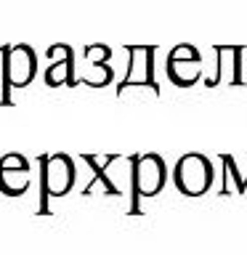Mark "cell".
<instances>
[{
    "instance_id": "277c9868",
    "label": "cell",
    "mask_w": 247,
    "mask_h": 255,
    "mask_svg": "<svg viewBox=\"0 0 247 255\" xmlns=\"http://www.w3.org/2000/svg\"><path fill=\"white\" fill-rule=\"evenodd\" d=\"M213 181V170H210V162L199 154H186L178 159L175 165V186H178L183 194L189 197H197L207 191Z\"/></svg>"
},
{
    "instance_id": "7a4b0ae2",
    "label": "cell",
    "mask_w": 247,
    "mask_h": 255,
    "mask_svg": "<svg viewBox=\"0 0 247 255\" xmlns=\"http://www.w3.org/2000/svg\"><path fill=\"white\" fill-rule=\"evenodd\" d=\"M125 53H127V75L123 77L117 93L123 96L125 91H130V88H149V91L159 93V83H157V75H154L157 48L154 45H127Z\"/></svg>"
},
{
    "instance_id": "5b68a950",
    "label": "cell",
    "mask_w": 247,
    "mask_h": 255,
    "mask_svg": "<svg viewBox=\"0 0 247 255\" xmlns=\"http://www.w3.org/2000/svg\"><path fill=\"white\" fill-rule=\"evenodd\" d=\"M167 77L181 88L194 85L202 77V53L189 43L173 48L167 56Z\"/></svg>"
},
{
    "instance_id": "ba28073f",
    "label": "cell",
    "mask_w": 247,
    "mask_h": 255,
    "mask_svg": "<svg viewBox=\"0 0 247 255\" xmlns=\"http://www.w3.org/2000/svg\"><path fill=\"white\" fill-rule=\"evenodd\" d=\"M29 181H32V170H29V162L21 154H11V157L0 159V189L5 194H13V197L21 194L29 186Z\"/></svg>"
},
{
    "instance_id": "3957f363",
    "label": "cell",
    "mask_w": 247,
    "mask_h": 255,
    "mask_svg": "<svg viewBox=\"0 0 247 255\" xmlns=\"http://www.w3.org/2000/svg\"><path fill=\"white\" fill-rule=\"evenodd\" d=\"M43 167V207L45 213V199L48 197H61L67 189L75 183V162L67 154H53V157H40Z\"/></svg>"
},
{
    "instance_id": "9c48e42d",
    "label": "cell",
    "mask_w": 247,
    "mask_h": 255,
    "mask_svg": "<svg viewBox=\"0 0 247 255\" xmlns=\"http://www.w3.org/2000/svg\"><path fill=\"white\" fill-rule=\"evenodd\" d=\"M83 159H85L88 165H91V170H93V175H96V178H99V181L104 183V189H107V194H112V191H117V186L112 183V178L107 175V167H109V165L117 159V154H115V157H112V154H109V157H91V154H83Z\"/></svg>"
},
{
    "instance_id": "8992f818",
    "label": "cell",
    "mask_w": 247,
    "mask_h": 255,
    "mask_svg": "<svg viewBox=\"0 0 247 255\" xmlns=\"http://www.w3.org/2000/svg\"><path fill=\"white\" fill-rule=\"evenodd\" d=\"M133 162V191L143 197L157 194L165 186V162L157 154H141Z\"/></svg>"
},
{
    "instance_id": "6da1fadb",
    "label": "cell",
    "mask_w": 247,
    "mask_h": 255,
    "mask_svg": "<svg viewBox=\"0 0 247 255\" xmlns=\"http://www.w3.org/2000/svg\"><path fill=\"white\" fill-rule=\"evenodd\" d=\"M3 96L0 104H11L8 99V88H24L29 85L37 75V53L29 45H3Z\"/></svg>"
},
{
    "instance_id": "30bf717a",
    "label": "cell",
    "mask_w": 247,
    "mask_h": 255,
    "mask_svg": "<svg viewBox=\"0 0 247 255\" xmlns=\"http://www.w3.org/2000/svg\"><path fill=\"white\" fill-rule=\"evenodd\" d=\"M112 59V48L109 45H88L85 48V61L88 67H104Z\"/></svg>"
},
{
    "instance_id": "52a82bcc",
    "label": "cell",
    "mask_w": 247,
    "mask_h": 255,
    "mask_svg": "<svg viewBox=\"0 0 247 255\" xmlns=\"http://www.w3.org/2000/svg\"><path fill=\"white\" fill-rule=\"evenodd\" d=\"M48 64L45 69V85H72L75 83V51L69 45H51L48 48Z\"/></svg>"
}]
</instances>
